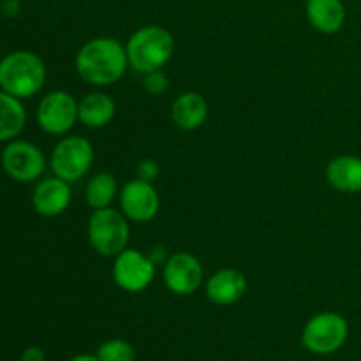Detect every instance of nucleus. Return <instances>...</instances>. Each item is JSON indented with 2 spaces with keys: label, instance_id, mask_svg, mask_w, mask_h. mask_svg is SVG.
<instances>
[{
  "label": "nucleus",
  "instance_id": "f257e3e1",
  "mask_svg": "<svg viewBox=\"0 0 361 361\" xmlns=\"http://www.w3.org/2000/svg\"><path fill=\"white\" fill-rule=\"evenodd\" d=\"M78 76L94 87H109L129 67L127 49L115 37H94L85 42L74 59Z\"/></svg>",
  "mask_w": 361,
  "mask_h": 361
},
{
  "label": "nucleus",
  "instance_id": "f03ea898",
  "mask_svg": "<svg viewBox=\"0 0 361 361\" xmlns=\"http://www.w3.org/2000/svg\"><path fill=\"white\" fill-rule=\"evenodd\" d=\"M46 74V66L37 53L16 49L0 60V90L21 101L30 99L42 90Z\"/></svg>",
  "mask_w": 361,
  "mask_h": 361
},
{
  "label": "nucleus",
  "instance_id": "7ed1b4c3",
  "mask_svg": "<svg viewBox=\"0 0 361 361\" xmlns=\"http://www.w3.org/2000/svg\"><path fill=\"white\" fill-rule=\"evenodd\" d=\"M129 67L136 73L148 74L162 69L175 53V39L161 25H147L134 32L126 44Z\"/></svg>",
  "mask_w": 361,
  "mask_h": 361
},
{
  "label": "nucleus",
  "instance_id": "20e7f679",
  "mask_svg": "<svg viewBox=\"0 0 361 361\" xmlns=\"http://www.w3.org/2000/svg\"><path fill=\"white\" fill-rule=\"evenodd\" d=\"M87 231L92 249L104 257H116L129 245V219L122 210L111 207L94 210L88 219Z\"/></svg>",
  "mask_w": 361,
  "mask_h": 361
},
{
  "label": "nucleus",
  "instance_id": "39448f33",
  "mask_svg": "<svg viewBox=\"0 0 361 361\" xmlns=\"http://www.w3.org/2000/svg\"><path fill=\"white\" fill-rule=\"evenodd\" d=\"M349 337V323L338 312H321L307 321L302 331L303 348L319 356L334 355L344 348Z\"/></svg>",
  "mask_w": 361,
  "mask_h": 361
},
{
  "label": "nucleus",
  "instance_id": "423d86ee",
  "mask_svg": "<svg viewBox=\"0 0 361 361\" xmlns=\"http://www.w3.org/2000/svg\"><path fill=\"white\" fill-rule=\"evenodd\" d=\"M94 157V147L90 141L81 136H67L53 147L49 168L55 176L74 183L90 171Z\"/></svg>",
  "mask_w": 361,
  "mask_h": 361
},
{
  "label": "nucleus",
  "instance_id": "0eeeda50",
  "mask_svg": "<svg viewBox=\"0 0 361 361\" xmlns=\"http://www.w3.org/2000/svg\"><path fill=\"white\" fill-rule=\"evenodd\" d=\"M0 166L14 182L32 183L44 175L48 161L41 148L32 141L13 140L6 143L0 154Z\"/></svg>",
  "mask_w": 361,
  "mask_h": 361
},
{
  "label": "nucleus",
  "instance_id": "6e6552de",
  "mask_svg": "<svg viewBox=\"0 0 361 361\" xmlns=\"http://www.w3.org/2000/svg\"><path fill=\"white\" fill-rule=\"evenodd\" d=\"M39 129L51 136H63L78 122V101L66 90L48 92L35 109Z\"/></svg>",
  "mask_w": 361,
  "mask_h": 361
},
{
  "label": "nucleus",
  "instance_id": "1a4fd4ad",
  "mask_svg": "<svg viewBox=\"0 0 361 361\" xmlns=\"http://www.w3.org/2000/svg\"><path fill=\"white\" fill-rule=\"evenodd\" d=\"M113 281L122 291L141 293L154 282L155 263L150 256H145L140 250L129 249L118 254L113 263Z\"/></svg>",
  "mask_w": 361,
  "mask_h": 361
},
{
  "label": "nucleus",
  "instance_id": "9d476101",
  "mask_svg": "<svg viewBox=\"0 0 361 361\" xmlns=\"http://www.w3.org/2000/svg\"><path fill=\"white\" fill-rule=\"evenodd\" d=\"M118 201L122 214L129 221L140 222V224L150 222L152 219L157 217L159 208H161V197L154 183L141 178L127 182L120 189Z\"/></svg>",
  "mask_w": 361,
  "mask_h": 361
},
{
  "label": "nucleus",
  "instance_id": "9b49d317",
  "mask_svg": "<svg viewBox=\"0 0 361 361\" xmlns=\"http://www.w3.org/2000/svg\"><path fill=\"white\" fill-rule=\"evenodd\" d=\"M162 281L173 295H192L203 282L201 261L190 252L173 254L166 259L164 268H162Z\"/></svg>",
  "mask_w": 361,
  "mask_h": 361
},
{
  "label": "nucleus",
  "instance_id": "f8f14e48",
  "mask_svg": "<svg viewBox=\"0 0 361 361\" xmlns=\"http://www.w3.org/2000/svg\"><path fill=\"white\" fill-rule=\"evenodd\" d=\"M73 192L71 185L59 176H49L35 185L32 194V207L42 217H59L69 208Z\"/></svg>",
  "mask_w": 361,
  "mask_h": 361
},
{
  "label": "nucleus",
  "instance_id": "ddd939ff",
  "mask_svg": "<svg viewBox=\"0 0 361 361\" xmlns=\"http://www.w3.org/2000/svg\"><path fill=\"white\" fill-rule=\"evenodd\" d=\"M247 277L235 268H222L207 281V296L221 307L240 302L247 293Z\"/></svg>",
  "mask_w": 361,
  "mask_h": 361
},
{
  "label": "nucleus",
  "instance_id": "4468645a",
  "mask_svg": "<svg viewBox=\"0 0 361 361\" xmlns=\"http://www.w3.org/2000/svg\"><path fill=\"white\" fill-rule=\"evenodd\" d=\"M208 102L197 92H183L173 101L171 118L178 129L196 130L203 127L208 118Z\"/></svg>",
  "mask_w": 361,
  "mask_h": 361
},
{
  "label": "nucleus",
  "instance_id": "2eb2a0df",
  "mask_svg": "<svg viewBox=\"0 0 361 361\" xmlns=\"http://www.w3.org/2000/svg\"><path fill=\"white\" fill-rule=\"evenodd\" d=\"M309 23L321 34H337L345 23V6L342 0H307Z\"/></svg>",
  "mask_w": 361,
  "mask_h": 361
},
{
  "label": "nucleus",
  "instance_id": "dca6fc26",
  "mask_svg": "<svg viewBox=\"0 0 361 361\" xmlns=\"http://www.w3.org/2000/svg\"><path fill=\"white\" fill-rule=\"evenodd\" d=\"M326 180L335 190L345 194L361 192V157L338 155L326 166Z\"/></svg>",
  "mask_w": 361,
  "mask_h": 361
},
{
  "label": "nucleus",
  "instance_id": "f3484780",
  "mask_svg": "<svg viewBox=\"0 0 361 361\" xmlns=\"http://www.w3.org/2000/svg\"><path fill=\"white\" fill-rule=\"evenodd\" d=\"M116 104L104 92H90L78 101V120L88 129H102L115 118Z\"/></svg>",
  "mask_w": 361,
  "mask_h": 361
},
{
  "label": "nucleus",
  "instance_id": "a211bd4d",
  "mask_svg": "<svg viewBox=\"0 0 361 361\" xmlns=\"http://www.w3.org/2000/svg\"><path fill=\"white\" fill-rule=\"evenodd\" d=\"M27 126V109L23 101L0 90V143H9L23 133Z\"/></svg>",
  "mask_w": 361,
  "mask_h": 361
},
{
  "label": "nucleus",
  "instance_id": "6ab92c4d",
  "mask_svg": "<svg viewBox=\"0 0 361 361\" xmlns=\"http://www.w3.org/2000/svg\"><path fill=\"white\" fill-rule=\"evenodd\" d=\"M118 192L120 190L116 178L109 173H97L85 185V200H87V204L92 210L111 207Z\"/></svg>",
  "mask_w": 361,
  "mask_h": 361
},
{
  "label": "nucleus",
  "instance_id": "aec40b11",
  "mask_svg": "<svg viewBox=\"0 0 361 361\" xmlns=\"http://www.w3.org/2000/svg\"><path fill=\"white\" fill-rule=\"evenodd\" d=\"M99 361H134L136 353L127 341L122 338H109L102 342L97 349Z\"/></svg>",
  "mask_w": 361,
  "mask_h": 361
},
{
  "label": "nucleus",
  "instance_id": "412c9836",
  "mask_svg": "<svg viewBox=\"0 0 361 361\" xmlns=\"http://www.w3.org/2000/svg\"><path fill=\"white\" fill-rule=\"evenodd\" d=\"M169 87V78L162 73V69L145 74V90L150 95H162Z\"/></svg>",
  "mask_w": 361,
  "mask_h": 361
},
{
  "label": "nucleus",
  "instance_id": "4be33fe9",
  "mask_svg": "<svg viewBox=\"0 0 361 361\" xmlns=\"http://www.w3.org/2000/svg\"><path fill=\"white\" fill-rule=\"evenodd\" d=\"M159 173H161V171H159V164H157V162L152 161V159H145V161H141L140 164H137L136 178L147 180V182L154 183L155 180H157Z\"/></svg>",
  "mask_w": 361,
  "mask_h": 361
},
{
  "label": "nucleus",
  "instance_id": "5701e85b",
  "mask_svg": "<svg viewBox=\"0 0 361 361\" xmlns=\"http://www.w3.org/2000/svg\"><path fill=\"white\" fill-rule=\"evenodd\" d=\"M21 361H46V355L37 345H30L21 353Z\"/></svg>",
  "mask_w": 361,
  "mask_h": 361
},
{
  "label": "nucleus",
  "instance_id": "b1692460",
  "mask_svg": "<svg viewBox=\"0 0 361 361\" xmlns=\"http://www.w3.org/2000/svg\"><path fill=\"white\" fill-rule=\"evenodd\" d=\"M2 11L6 16H16L20 11V0H6L2 4Z\"/></svg>",
  "mask_w": 361,
  "mask_h": 361
},
{
  "label": "nucleus",
  "instance_id": "393cba45",
  "mask_svg": "<svg viewBox=\"0 0 361 361\" xmlns=\"http://www.w3.org/2000/svg\"><path fill=\"white\" fill-rule=\"evenodd\" d=\"M69 361H99V358L95 355H87V353H85V355H76Z\"/></svg>",
  "mask_w": 361,
  "mask_h": 361
}]
</instances>
